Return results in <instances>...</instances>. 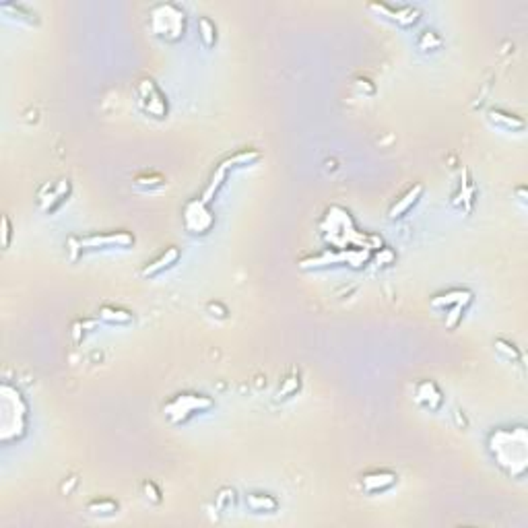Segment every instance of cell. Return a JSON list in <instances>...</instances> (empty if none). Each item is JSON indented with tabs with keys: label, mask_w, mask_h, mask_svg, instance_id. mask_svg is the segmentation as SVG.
I'll return each instance as SVG.
<instances>
[{
	"label": "cell",
	"mask_w": 528,
	"mask_h": 528,
	"mask_svg": "<svg viewBox=\"0 0 528 528\" xmlns=\"http://www.w3.org/2000/svg\"><path fill=\"white\" fill-rule=\"evenodd\" d=\"M369 11H374L378 17L390 21V23H396L398 27H413L417 25L421 19V11L417 6H411V4H388V2H369L367 4Z\"/></svg>",
	"instance_id": "cell-7"
},
{
	"label": "cell",
	"mask_w": 528,
	"mask_h": 528,
	"mask_svg": "<svg viewBox=\"0 0 528 528\" xmlns=\"http://www.w3.org/2000/svg\"><path fill=\"white\" fill-rule=\"evenodd\" d=\"M97 320H102L105 324L126 326L134 322V314H132L130 310L122 307V305L105 304L97 310Z\"/></svg>",
	"instance_id": "cell-16"
},
{
	"label": "cell",
	"mask_w": 528,
	"mask_h": 528,
	"mask_svg": "<svg viewBox=\"0 0 528 528\" xmlns=\"http://www.w3.org/2000/svg\"><path fill=\"white\" fill-rule=\"evenodd\" d=\"M442 46H444L442 38H440L435 31H431V29L421 31L419 38H417V48H419L421 52H435V50H440Z\"/></svg>",
	"instance_id": "cell-22"
},
{
	"label": "cell",
	"mask_w": 528,
	"mask_h": 528,
	"mask_svg": "<svg viewBox=\"0 0 528 528\" xmlns=\"http://www.w3.org/2000/svg\"><path fill=\"white\" fill-rule=\"evenodd\" d=\"M527 431L524 427H512V429H493L489 433L487 448L497 463V467L504 468L509 477H524L527 472Z\"/></svg>",
	"instance_id": "cell-1"
},
{
	"label": "cell",
	"mask_w": 528,
	"mask_h": 528,
	"mask_svg": "<svg viewBox=\"0 0 528 528\" xmlns=\"http://www.w3.org/2000/svg\"><path fill=\"white\" fill-rule=\"evenodd\" d=\"M184 227L194 233V236H204L213 229L215 225V215L208 211V204L203 199L190 201L184 208Z\"/></svg>",
	"instance_id": "cell-8"
},
{
	"label": "cell",
	"mask_w": 528,
	"mask_h": 528,
	"mask_svg": "<svg viewBox=\"0 0 528 528\" xmlns=\"http://www.w3.org/2000/svg\"><path fill=\"white\" fill-rule=\"evenodd\" d=\"M516 192H518V194H520V196H524V188H518V190H516ZM520 201H522V203H527V199H520Z\"/></svg>",
	"instance_id": "cell-30"
},
{
	"label": "cell",
	"mask_w": 528,
	"mask_h": 528,
	"mask_svg": "<svg viewBox=\"0 0 528 528\" xmlns=\"http://www.w3.org/2000/svg\"><path fill=\"white\" fill-rule=\"evenodd\" d=\"M134 186L142 188V190H155V188L165 186V178H163L162 174H157V171H151V174L144 171V174H139L134 178Z\"/></svg>",
	"instance_id": "cell-23"
},
{
	"label": "cell",
	"mask_w": 528,
	"mask_h": 528,
	"mask_svg": "<svg viewBox=\"0 0 528 528\" xmlns=\"http://www.w3.org/2000/svg\"><path fill=\"white\" fill-rule=\"evenodd\" d=\"M206 312H208V316H213V318H217V320H225L227 314H229V310H227L221 302H208V304H206Z\"/></svg>",
	"instance_id": "cell-28"
},
{
	"label": "cell",
	"mask_w": 528,
	"mask_h": 528,
	"mask_svg": "<svg viewBox=\"0 0 528 528\" xmlns=\"http://www.w3.org/2000/svg\"><path fill=\"white\" fill-rule=\"evenodd\" d=\"M475 201H477V188H475V184L470 180L468 169H465L463 171V180H460V190H458V194H454L452 204L454 206H460L465 213H470L472 206H475Z\"/></svg>",
	"instance_id": "cell-17"
},
{
	"label": "cell",
	"mask_w": 528,
	"mask_h": 528,
	"mask_svg": "<svg viewBox=\"0 0 528 528\" xmlns=\"http://www.w3.org/2000/svg\"><path fill=\"white\" fill-rule=\"evenodd\" d=\"M141 491L142 495H144V500H149L151 504H159L162 502V491H159V487L153 481H142Z\"/></svg>",
	"instance_id": "cell-27"
},
{
	"label": "cell",
	"mask_w": 528,
	"mask_h": 528,
	"mask_svg": "<svg viewBox=\"0 0 528 528\" xmlns=\"http://www.w3.org/2000/svg\"><path fill=\"white\" fill-rule=\"evenodd\" d=\"M180 258H182V250L178 245H167L159 256H155L153 260L142 264L141 277H144V279H155V277H159L165 270L174 268L176 264L180 263Z\"/></svg>",
	"instance_id": "cell-10"
},
{
	"label": "cell",
	"mask_w": 528,
	"mask_h": 528,
	"mask_svg": "<svg viewBox=\"0 0 528 528\" xmlns=\"http://www.w3.org/2000/svg\"><path fill=\"white\" fill-rule=\"evenodd\" d=\"M415 401L427 411H440L444 405V394L433 380H421L415 388Z\"/></svg>",
	"instance_id": "cell-13"
},
{
	"label": "cell",
	"mask_w": 528,
	"mask_h": 528,
	"mask_svg": "<svg viewBox=\"0 0 528 528\" xmlns=\"http://www.w3.org/2000/svg\"><path fill=\"white\" fill-rule=\"evenodd\" d=\"M398 481V475L394 470H388V468H378V470H369L366 475H361L359 483L361 489L369 493V495H376V493H384L390 487H394Z\"/></svg>",
	"instance_id": "cell-11"
},
{
	"label": "cell",
	"mask_w": 528,
	"mask_h": 528,
	"mask_svg": "<svg viewBox=\"0 0 528 528\" xmlns=\"http://www.w3.org/2000/svg\"><path fill=\"white\" fill-rule=\"evenodd\" d=\"M472 300H475V293L470 289L454 287V289H448V291H442V293H435L429 300V307L431 310H450L452 305L463 304V302L472 304Z\"/></svg>",
	"instance_id": "cell-14"
},
{
	"label": "cell",
	"mask_w": 528,
	"mask_h": 528,
	"mask_svg": "<svg viewBox=\"0 0 528 528\" xmlns=\"http://www.w3.org/2000/svg\"><path fill=\"white\" fill-rule=\"evenodd\" d=\"M236 504V491L231 487H221L215 495V508L219 512H225Z\"/></svg>",
	"instance_id": "cell-25"
},
{
	"label": "cell",
	"mask_w": 528,
	"mask_h": 528,
	"mask_svg": "<svg viewBox=\"0 0 528 528\" xmlns=\"http://www.w3.org/2000/svg\"><path fill=\"white\" fill-rule=\"evenodd\" d=\"M118 502L112 497H95L87 504V512L93 516H114L118 512Z\"/></svg>",
	"instance_id": "cell-20"
},
{
	"label": "cell",
	"mask_w": 528,
	"mask_h": 528,
	"mask_svg": "<svg viewBox=\"0 0 528 528\" xmlns=\"http://www.w3.org/2000/svg\"><path fill=\"white\" fill-rule=\"evenodd\" d=\"M245 506L256 514H275L279 509V502L270 493L254 491L245 495Z\"/></svg>",
	"instance_id": "cell-18"
},
{
	"label": "cell",
	"mask_w": 528,
	"mask_h": 528,
	"mask_svg": "<svg viewBox=\"0 0 528 528\" xmlns=\"http://www.w3.org/2000/svg\"><path fill=\"white\" fill-rule=\"evenodd\" d=\"M423 192H426V186H423L421 182L413 184L411 188H406L405 192H403V194L394 201V204L388 208V219H390V221L403 219L406 213H408L415 204L421 201Z\"/></svg>",
	"instance_id": "cell-12"
},
{
	"label": "cell",
	"mask_w": 528,
	"mask_h": 528,
	"mask_svg": "<svg viewBox=\"0 0 528 528\" xmlns=\"http://www.w3.org/2000/svg\"><path fill=\"white\" fill-rule=\"evenodd\" d=\"M493 347H495V351H497L504 359H508V361H520V359H522L520 349L514 345V343L506 341V339H495V341H493Z\"/></svg>",
	"instance_id": "cell-24"
},
{
	"label": "cell",
	"mask_w": 528,
	"mask_h": 528,
	"mask_svg": "<svg viewBox=\"0 0 528 528\" xmlns=\"http://www.w3.org/2000/svg\"><path fill=\"white\" fill-rule=\"evenodd\" d=\"M11 236H13V229H11V219L6 215H2V248L6 250L11 245Z\"/></svg>",
	"instance_id": "cell-29"
},
{
	"label": "cell",
	"mask_w": 528,
	"mask_h": 528,
	"mask_svg": "<svg viewBox=\"0 0 528 528\" xmlns=\"http://www.w3.org/2000/svg\"><path fill=\"white\" fill-rule=\"evenodd\" d=\"M134 103L144 116L153 120H163L169 114V103L162 87L151 77H142L134 85Z\"/></svg>",
	"instance_id": "cell-5"
},
{
	"label": "cell",
	"mask_w": 528,
	"mask_h": 528,
	"mask_svg": "<svg viewBox=\"0 0 528 528\" xmlns=\"http://www.w3.org/2000/svg\"><path fill=\"white\" fill-rule=\"evenodd\" d=\"M487 120L497 128H504L509 132H522L527 128V122L516 116V114H509L506 110H500V107H491L487 110Z\"/></svg>",
	"instance_id": "cell-15"
},
{
	"label": "cell",
	"mask_w": 528,
	"mask_h": 528,
	"mask_svg": "<svg viewBox=\"0 0 528 528\" xmlns=\"http://www.w3.org/2000/svg\"><path fill=\"white\" fill-rule=\"evenodd\" d=\"M79 244L83 252L93 250H128L134 245V236L126 229L118 231H100V233H87L79 236Z\"/></svg>",
	"instance_id": "cell-6"
},
{
	"label": "cell",
	"mask_w": 528,
	"mask_h": 528,
	"mask_svg": "<svg viewBox=\"0 0 528 528\" xmlns=\"http://www.w3.org/2000/svg\"><path fill=\"white\" fill-rule=\"evenodd\" d=\"M27 403L19 390L11 384L0 388V423H2V442H15L27 433Z\"/></svg>",
	"instance_id": "cell-2"
},
{
	"label": "cell",
	"mask_w": 528,
	"mask_h": 528,
	"mask_svg": "<svg viewBox=\"0 0 528 528\" xmlns=\"http://www.w3.org/2000/svg\"><path fill=\"white\" fill-rule=\"evenodd\" d=\"M215 408V401L203 394V392H192V390H186V392H178L174 394L165 405H163V417L169 426L180 427L186 426L194 415L199 413H206Z\"/></svg>",
	"instance_id": "cell-3"
},
{
	"label": "cell",
	"mask_w": 528,
	"mask_h": 528,
	"mask_svg": "<svg viewBox=\"0 0 528 528\" xmlns=\"http://www.w3.org/2000/svg\"><path fill=\"white\" fill-rule=\"evenodd\" d=\"M300 390H302V376H300V371H297L295 367H291V369L287 371V376L281 380L279 388H277V398H279V401L291 398V396H295Z\"/></svg>",
	"instance_id": "cell-19"
},
{
	"label": "cell",
	"mask_w": 528,
	"mask_h": 528,
	"mask_svg": "<svg viewBox=\"0 0 528 528\" xmlns=\"http://www.w3.org/2000/svg\"><path fill=\"white\" fill-rule=\"evenodd\" d=\"M468 302H463V304H456L450 307V314L446 316V326L448 328H456V326L460 324V320H463V316H465V310L468 307Z\"/></svg>",
	"instance_id": "cell-26"
},
{
	"label": "cell",
	"mask_w": 528,
	"mask_h": 528,
	"mask_svg": "<svg viewBox=\"0 0 528 528\" xmlns=\"http://www.w3.org/2000/svg\"><path fill=\"white\" fill-rule=\"evenodd\" d=\"M149 29L155 38L167 43H176L184 38L186 31V13L182 6L174 2L155 4L149 11Z\"/></svg>",
	"instance_id": "cell-4"
},
{
	"label": "cell",
	"mask_w": 528,
	"mask_h": 528,
	"mask_svg": "<svg viewBox=\"0 0 528 528\" xmlns=\"http://www.w3.org/2000/svg\"><path fill=\"white\" fill-rule=\"evenodd\" d=\"M73 192V186L68 178H62L58 182H46L38 192V204H40L41 213L52 215L60 208L62 204L68 201Z\"/></svg>",
	"instance_id": "cell-9"
},
{
	"label": "cell",
	"mask_w": 528,
	"mask_h": 528,
	"mask_svg": "<svg viewBox=\"0 0 528 528\" xmlns=\"http://www.w3.org/2000/svg\"><path fill=\"white\" fill-rule=\"evenodd\" d=\"M199 40L206 50L215 48L217 43V25L211 21V17H201L199 19Z\"/></svg>",
	"instance_id": "cell-21"
}]
</instances>
